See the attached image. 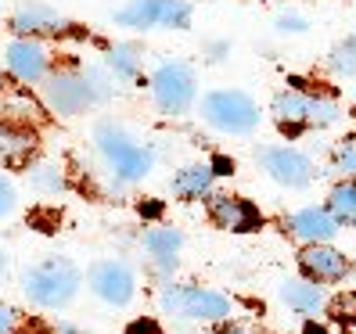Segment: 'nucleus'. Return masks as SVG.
<instances>
[{
	"instance_id": "nucleus-1",
	"label": "nucleus",
	"mask_w": 356,
	"mask_h": 334,
	"mask_svg": "<svg viewBox=\"0 0 356 334\" xmlns=\"http://www.w3.org/2000/svg\"><path fill=\"white\" fill-rule=\"evenodd\" d=\"M22 291H26L29 302L44 306V309H58V306H65V302L76 299L79 269H76L72 259H61V256L44 259L22 277Z\"/></svg>"
},
{
	"instance_id": "nucleus-2",
	"label": "nucleus",
	"mask_w": 356,
	"mask_h": 334,
	"mask_svg": "<svg viewBox=\"0 0 356 334\" xmlns=\"http://www.w3.org/2000/svg\"><path fill=\"white\" fill-rule=\"evenodd\" d=\"M202 119L223 133H252L259 126V108L241 90H213L202 97Z\"/></svg>"
},
{
	"instance_id": "nucleus-3",
	"label": "nucleus",
	"mask_w": 356,
	"mask_h": 334,
	"mask_svg": "<svg viewBox=\"0 0 356 334\" xmlns=\"http://www.w3.org/2000/svg\"><path fill=\"white\" fill-rule=\"evenodd\" d=\"M162 312L170 317H180V320H198V324H216V320H227L230 317V302L223 295L209 287H184V284H170L159 299Z\"/></svg>"
},
{
	"instance_id": "nucleus-4",
	"label": "nucleus",
	"mask_w": 356,
	"mask_h": 334,
	"mask_svg": "<svg viewBox=\"0 0 356 334\" xmlns=\"http://www.w3.org/2000/svg\"><path fill=\"white\" fill-rule=\"evenodd\" d=\"M97 148L104 162L112 165L119 180H140L152 173V151L140 140H134L127 130L119 126H97Z\"/></svg>"
},
{
	"instance_id": "nucleus-5",
	"label": "nucleus",
	"mask_w": 356,
	"mask_h": 334,
	"mask_svg": "<svg viewBox=\"0 0 356 334\" xmlns=\"http://www.w3.org/2000/svg\"><path fill=\"white\" fill-rule=\"evenodd\" d=\"M195 90H198V79L187 61H162L152 72V94L165 115H184L195 101Z\"/></svg>"
},
{
	"instance_id": "nucleus-6",
	"label": "nucleus",
	"mask_w": 356,
	"mask_h": 334,
	"mask_svg": "<svg viewBox=\"0 0 356 334\" xmlns=\"http://www.w3.org/2000/svg\"><path fill=\"white\" fill-rule=\"evenodd\" d=\"M115 22L127 29H187L191 26V8L187 0H130L115 11Z\"/></svg>"
},
{
	"instance_id": "nucleus-7",
	"label": "nucleus",
	"mask_w": 356,
	"mask_h": 334,
	"mask_svg": "<svg viewBox=\"0 0 356 334\" xmlns=\"http://www.w3.org/2000/svg\"><path fill=\"white\" fill-rule=\"evenodd\" d=\"M94 101V90L87 76L79 72H54L44 79V104L58 115H79Z\"/></svg>"
},
{
	"instance_id": "nucleus-8",
	"label": "nucleus",
	"mask_w": 356,
	"mask_h": 334,
	"mask_svg": "<svg viewBox=\"0 0 356 334\" xmlns=\"http://www.w3.org/2000/svg\"><path fill=\"white\" fill-rule=\"evenodd\" d=\"M90 287L101 302L108 306H127L134 299V269L127 262H115V259H104L90 269Z\"/></svg>"
},
{
	"instance_id": "nucleus-9",
	"label": "nucleus",
	"mask_w": 356,
	"mask_h": 334,
	"mask_svg": "<svg viewBox=\"0 0 356 334\" xmlns=\"http://www.w3.org/2000/svg\"><path fill=\"white\" fill-rule=\"evenodd\" d=\"M263 165H266V173L274 176L277 183L284 187H306L313 180V162L296 151V148H270L263 151Z\"/></svg>"
},
{
	"instance_id": "nucleus-10",
	"label": "nucleus",
	"mask_w": 356,
	"mask_h": 334,
	"mask_svg": "<svg viewBox=\"0 0 356 334\" xmlns=\"http://www.w3.org/2000/svg\"><path fill=\"white\" fill-rule=\"evenodd\" d=\"M209 216H213L216 226L230 234H245V231H256L259 226V212L245 198H234V194H213L209 198Z\"/></svg>"
},
{
	"instance_id": "nucleus-11",
	"label": "nucleus",
	"mask_w": 356,
	"mask_h": 334,
	"mask_svg": "<svg viewBox=\"0 0 356 334\" xmlns=\"http://www.w3.org/2000/svg\"><path fill=\"white\" fill-rule=\"evenodd\" d=\"M299 266L313 284H331L349 274V259L342 252H334L331 244H306V252L299 256Z\"/></svg>"
},
{
	"instance_id": "nucleus-12",
	"label": "nucleus",
	"mask_w": 356,
	"mask_h": 334,
	"mask_svg": "<svg viewBox=\"0 0 356 334\" xmlns=\"http://www.w3.org/2000/svg\"><path fill=\"white\" fill-rule=\"evenodd\" d=\"M8 72L18 83H36L47 76V51L44 44H36L33 36H22L8 47Z\"/></svg>"
},
{
	"instance_id": "nucleus-13",
	"label": "nucleus",
	"mask_w": 356,
	"mask_h": 334,
	"mask_svg": "<svg viewBox=\"0 0 356 334\" xmlns=\"http://www.w3.org/2000/svg\"><path fill=\"white\" fill-rule=\"evenodd\" d=\"M11 29L18 36H51V33H65L69 18L47 4H22L11 15Z\"/></svg>"
},
{
	"instance_id": "nucleus-14",
	"label": "nucleus",
	"mask_w": 356,
	"mask_h": 334,
	"mask_svg": "<svg viewBox=\"0 0 356 334\" xmlns=\"http://www.w3.org/2000/svg\"><path fill=\"white\" fill-rule=\"evenodd\" d=\"M291 234L306 244H327L339 234V219L327 208H302V212L291 216Z\"/></svg>"
},
{
	"instance_id": "nucleus-15",
	"label": "nucleus",
	"mask_w": 356,
	"mask_h": 334,
	"mask_svg": "<svg viewBox=\"0 0 356 334\" xmlns=\"http://www.w3.org/2000/svg\"><path fill=\"white\" fill-rule=\"evenodd\" d=\"M0 115H4V122H15V126H40L47 119V104L36 101L29 90H8L0 97Z\"/></svg>"
},
{
	"instance_id": "nucleus-16",
	"label": "nucleus",
	"mask_w": 356,
	"mask_h": 334,
	"mask_svg": "<svg viewBox=\"0 0 356 334\" xmlns=\"http://www.w3.org/2000/svg\"><path fill=\"white\" fill-rule=\"evenodd\" d=\"M36 148V137L29 126H15V122H0V158L4 162H26Z\"/></svg>"
},
{
	"instance_id": "nucleus-17",
	"label": "nucleus",
	"mask_w": 356,
	"mask_h": 334,
	"mask_svg": "<svg viewBox=\"0 0 356 334\" xmlns=\"http://www.w3.org/2000/svg\"><path fill=\"white\" fill-rule=\"evenodd\" d=\"M309 104H313V94L281 90L274 97V115H277L281 126H306V122H309Z\"/></svg>"
},
{
	"instance_id": "nucleus-18",
	"label": "nucleus",
	"mask_w": 356,
	"mask_h": 334,
	"mask_svg": "<svg viewBox=\"0 0 356 334\" xmlns=\"http://www.w3.org/2000/svg\"><path fill=\"white\" fill-rule=\"evenodd\" d=\"M213 180H216V165L198 162V165H187V169H180L173 176V191L180 198H202V194H209Z\"/></svg>"
},
{
	"instance_id": "nucleus-19",
	"label": "nucleus",
	"mask_w": 356,
	"mask_h": 334,
	"mask_svg": "<svg viewBox=\"0 0 356 334\" xmlns=\"http://www.w3.org/2000/svg\"><path fill=\"white\" fill-rule=\"evenodd\" d=\"M281 299L291 309H299V312H321L327 306V295L313 281H284L281 284Z\"/></svg>"
},
{
	"instance_id": "nucleus-20",
	"label": "nucleus",
	"mask_w": 356,
	"mask_h": 334,
	"mask_svg": "<svg viewBox=\"0 0 356 334\" xmlns=\"http://www.w3.org/2000/svg\"><path fill=\"white\" fill-rule=\"evenodd\" d=\"M184 244V234L173 231V226H152L148 234H144V248L155 256V259H173Z\"/></svg>"
},
{
	"instance_id": "nucleus-21",
	"label": "nucleus",
	"mask_w": 356,
	"mask_h": 334,
	"mask_svg": "<svg viewBox=\"0 0 356 334\" xmlns=\"http://www.w3.org/2000/svg\"><path fill=\"white\" fill-rule=\"evenodd\" d=\"M327 212L339 219V226H356V183H339L327 198Z\"/></svg>"
},
{
	"instance_id": "nucleus-22",
	"label": "nucleus",
	"mask_w": 356,
	"mask_h": 334,
	"mask_svg": "<svg viewBox=\"0 0 356 334\" xmlns=\"http://www.w3.org/2000/svg\"><path fill=\"white\" fill-rule=\"evenodd\" d=\"M108 65H112L115 79H137L140 76V51L134 44H119L108 54Z\"/></svg>"
},
{
	"instance_id": "nucleus-23",
	"label": "nucleus",
	"mask_w": 356,
	"mask_h": 334,
	"mask_svg": "<svg viewBox=\"0 0 356 334\" xmlns=\"http://www.w3.org/2000/svg\"><path fill=\"white\" fill-rule=\"evenodd\" d=\"M29 183L36 187V191H44V194H58V191H65V176H61L58 165L51 162H40L29 169Z\"/></svg>"
},
{
	"instance_id": "nucleus-24",
	"label": "nucleus",
	"mask_w": 356,
	"mask_h": 334,
	"mask_svg": "<svg viewBox=\"0 0 356 334\" xmlns=\"http://www.w3.org/2000/svg\"><path fill=\"white\" fill-rule=\"evenodd\" d=\"M331 69L339 76H356V40H346L331 51Z\"/></svg>"
},
{
	"instance_id": "nucleus-25",
	"label": "nucleus",
	"mask_w": 356,
	"mask_h": 334,
	"mask_svg": "<svg viewBox=\"0 0 356 334\" xmlns=\"http://www.w3.org/2000/svg\"><path fill=\"white\" fill-rule=\"evenodd\" d=\"M334 169L342 176H356V140L339 144V151H334Z\"/></svg>"
},
{
	"instance_id": "nucleus-26",
	"label": "nucleus",
	"mask_w": 356,
	"mask_h": 334,
	"mask_svg": "<svg viewBox=\"0 0 356 334\" xmlns=\"http://www.w3.org/2000/svg\"><path fill=\"white\" fill-rule=\"evenodd\" d=\"M277 33H284V36H299V33H306L309 29V22L302 15H277Z\"/></svg>"
},
{
	"instance_id": "nucleus-27",
	"label": "nucleus",
	"mask_w": 356,
	"mask_h": 334,
	"mask_svg": "<svg viewBox=\"0 0 356 334\" xmlns=\"http://www.w3.org/2000/svg\"><path fill=\"white\" fill-rule=\"evenodd\" d=\"M11 208H15V187L4 173H0V216H8Z\"/></svg>"
},
{
	"instance_id": "nucleus-28",
	"label": "nucleus",
	"mask_w": 356,
	"mask_h": 334,
	"mask_svg": "<svg viewBox=\"0 0 356 334\" xmlns=\"http://www.w3.org/2000/svg\"><path fill=\"white\" fill-rule=\"evenodd\" d=\"M334 312H339V320H353V324H356V295H346V299H339Z\"/></svg>"
},
{
	"instance_id": "nucleus-29",
	"label": "nucleus",
	"mask_w": 356,
	"mask_h": 334,
	"mask_svg": "<svg viewBox=\"0 0 356 334\" xmlns=\"http://www.w3.org/2000/svg\"><path fill=\"white\" fill-rule=\"evenodd\" d=\"M11 331H15V309L0 306V334H11Z\"/></svg>"
},
{
	"instance_id": "nucleus-30",
	"label": "nucleus",
	"mask_w": 356,
	"mask_h": 334,
	"mask_svg": "<svg viewBox=\"0 0 356 334\" xmlns=\"http://www.w3.org/2000/svg\"><path fill=\"white\" fill-rule=\"evenodd\" d=\"M4 269H8V256L0 252V277H4Z\"/></svg>"
},
{
	"instance_id": "nucleus-31",
	"label": "nucleus",
	"mask_w": 356,
	"mask_h": 334,
	"mask_svg": "<svg viewBox=\"0 0 356 334\" xmlns=\"http://www.w3.org/2000/svg\"><path fill=\"white\" fill-rule=\"evenodd\" d=\"M61 334H79V331H72V327H61Z\"/></svg>"
},
{
	"instance_id": "nucleus-32",
	"label": "nucleus",
	"mask_w": 356,
	"mask_h": 334,
	"mask_svg": "<svg viewBox=\"0 0 356 334\" xmlns=\"http://www.w3.org/2000/svg\"><path fill=\"white\" fill-rule=\"evenodd\" d=\"M227 334H245V331H227Z\"/></svg>"
}]
</instances>
